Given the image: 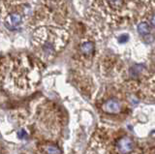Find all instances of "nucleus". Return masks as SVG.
I'll list each match as a JSON object with an SVG mask.
<instances>
[{"label": "nucleus", "mask_w": 155, "mask_h": 154, "mask_svg": "<svg viewBox=\"0 0 155 154\" xmlns=\"http://www.w3.org/2000/svg\"><path fill=\"white\" fill-rule=\"evenodd\" d=\"M133 141L128 137L121 138L116 143V149L119 154H128L133 150Z\"/></svg>", "instance_id": "nucleus-1"}, {"label": "nucleus", "mask_w": 155, "mask_h": 154, "mask_svg": "<svg viewBox=\"0 0 155 154\" xmlns=\"http://www.w3.org/2000/svg\"><path fill=\"white\" fill-rule=\"evenodd\" d=\"M102 109H103L104 112L108 113H117L121 110V105L117 100L110 99L103 104Z\"/></svg>", "instance_id": "nucleus-2"}, {"label": "nucleus", "mask_w": 155, "mask_h": 154, "mask_svg": "<svg viewBox=\"0 0 155 154\" xmlns=\"http://www.w3.org/2000/svg\"><path fill=\"white\" fill-rule=\"evenodd\" d=\"M21 23V16L18 13H12L7 17L5 25L10 29H15L18 27Z\"/></svg>", "instance_id": "nucleus-3"}, {"label": "nucleus", "mask_w": 155, "mask_h": 154, "mask_svg": "<svg viewBox=\"0 0 155 154\" xmlns=\"http://www.w3.org/2000/svg\"><path fill=\"white\" fill-rule=\"evenodd\" d=\"M149 32H150V26L147 22H145V21H143V22H140L139 23V25H138V33L140 35H142V36H147L149 34Z\"/></svg>", "instance_id": "nucleus-4"}, {"label": "nucleus", "mask_w": 155, "mask_h": 154, "mask_svg": "<svg viewBox=\"0 0 155 154\" xmlns=\"http://www.w3.org/2000/svg\"><path fill=\"white\" fill-rule=\"evenodd\" d=\"M81 50L82 51V54H84L85 55L91 54L94 51V45L92 42H85L81 45Z\"/></svg>", "instance_id": "nucleus-5"}, {"label": "nucleus", "mask_w": 155, "mask_h": 154, "mask_svg": "<svg viewBox=\"0 0 155 154\" xmlns=\"http://www.w3.org/2000/svg\"><path fill=\"white\" fill-rule=\"evenodd\" d=\"M107 2L110 6V8L115 9V10L121 8L123 5V0H107Z\"/></svg>", "instance_id": "nucleus-6"}, {"label": "nucleus", "mask_w": 155, "mask_h": 154, "mask_svg": "<svg viewBox=\"0 0 155 154\" xmlns=\"http://www.w3.org/2000/svg\"><path fill=\"white\" fill-rule=\"evenodd\" d=\"M46 152L48 154H61V150L56 146H52V144H48L46 147Z\"/></svg>", "instance_id": "nucleus-7"}, {"label": "nucleus", "mask_w": 155, "mask_h": 154, "mask_svg": "<svg viewBox=\"0 0 155 154\" xmlns=\"http://www.w3.org/2000/svg\"><path fill=\"white\" fill-rule=\"evenodd\" d=\"M128 40V36L127 35H121L119 38H118V42L120 43H124L125 41Z\"/></svg>", "instance_id": "nucleus-8"}, {"label": "nucleus", "mask_w": 155, "mask_h": 154, "mask_svg": "<svg viewBox=\"0 0 155 154\" xmlns=\"http://www.w3.org/2000/svg\"><path fill=\"white\" fill-rule=\"evenodd\" d=\"M24 136H25V131H24V130H21V131L18 132V139H23Z\"/></svg>", "instance_id": "nucleus-9"}]
</instances>
